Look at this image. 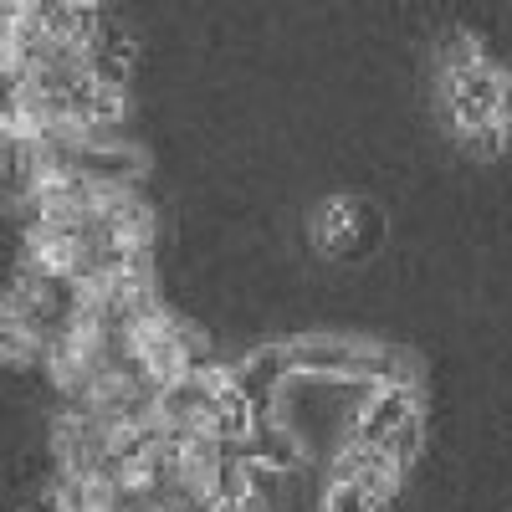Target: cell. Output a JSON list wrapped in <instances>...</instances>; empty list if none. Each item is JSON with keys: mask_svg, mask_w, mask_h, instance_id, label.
Returning a JSON list of instances; mask_svg holds the SVG:
<instances>
[{"mask_svg": "<svg viewBox=\"0 0 512 512\" xmlns=\"http://www.w3.org/2000/svg\"><path fill=\"white\" fill-rule=\"evenodd\" d=\"M502 134H507L502 123H482V128H466V139H472V154H482V159H492V154L502 149Z\"/></svg>", "mask_w": 512, "mask_h": 512, "instance_id": "obj_6", "label": "cell"}, {"mask_svg": "<svg viewBox=\"0 0 512 512\" xmlns=\"http://www.w3.org/2000/svg\"><path fill=\"white\" fill-rule=\"evenodd\" d=\"M497 123L512 128V82H507V93H502V108H497Z\"/></svg>", "mask_w": 512, "mask_h": 512, "instance_id": "obj_7", "label": "cell"}, {"mask_svg": "<svg viewBox=\"0 0 512 512\" xmlns=\"http://www.w3.org/2000/svg\"><path fill=\"white\" fill-rule=\"evenodd\" d=\"M144 169V154L128 149L123 139H108V144H88L77 149V175L88 180H113V185H134Z\"/></svg>", "mask_w": 512, "mask_h": 512, "instance_id": "obj_2", "label": "cell"}, {"mask_svg": "<svg viewBox=\"0 0 512 512\" xmlns=\"http://www.w3.org/2000/svg\"><path fill=\"white\" fill-rule=\"evenodd\" d=\"M477 41L472 36H451L446 41V72H461V67H477Z\"/></svg>", "mask_w": 512, "mask_h": 512, "instance_id": "obj_5", "label": "cell"}, {"mask_svg": "<svg viewBox=\"0 0 512 512\" xmlns=\"http://www.w3.org/2000/svg\"><path fill=\"white\" fill-rule=\"evenodd\" d=\"M128 67H134V47L118 26H98V36L88 41V72L108 88H128Z\"/></svg>", "mask_w": 512, "mask_h": 512, "instance_id": "obj_3", "label": "cell"}, {"mask_svg": "<svg viewBox=\"0 0 512 512\" xmlns=\"http://www.w3.org/2000/svg\"><path fill=\"white\" fill-rule=\"evenodd\" d=\"M108 241H113V251L144 256V251L154 246V210H149L144 200H134L118 221H108Z\"/></svg>", "mask_w": 512, "mask_h": 512, "instance_id": "obj_4", "label": "cell"}, {"mask_svg": "<svg viewBox=\"0 0 512 512\" xmlns=\"http://www.w3.org/2000/svg\"><path fill=\"white\" fill-rule=\"evenodd\" d=\"M446 88H451V118L456 128H482V123H497V108H502V93H507V77L487 62L477 67H461V72H446Z\"/></svg>", "mask_w": 512, "mask_h": 512, "instance_id": "obj_1", "label": "cell"}]
</instances>
